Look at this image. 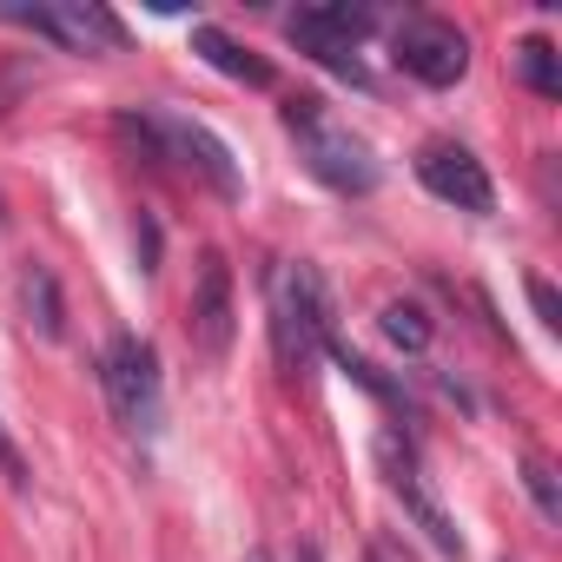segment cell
<instances>
[{
  "label": "cell",
  "instance_id": "6da1fadb",
  "mask_svg": "<svg viewBox=\"0 0 562 562\" xmlns=\"http://www.w3.org/2000/svg\"><path fill=\"white\" fill-rule=\"evenodd\" d=\"M285 126H292V139H299V159H305L331 192L364 199V192L378 186V159H371V146H364L351 126H338V120L325 113V100H318V93L285 100Z\"/></svg>",
  "mask_w": 562,
  "mask_h": 562
},
{
  "label": "cell",
  "instance_id": "7a4b0ae2",
  "mask_svg": "<svg viewBox=\"0 0 562 562\" xmlns=\"http://www.w3.org/2000/svg\"><path fill=\"white\" fill-rule=\"evenodd\" d=\"M271 345L292 378H305L318 364V351H331V299L312 265L271 271Z\"/></svg>",
  "mask_w": 562,
  "mask_h": 562
},
{
  "label": "cell",
  "instance_id": "3957f363",
  "mask_svg": "<svg viewBox=\"0 0 562 562\" xmlns=\"http://www.w3.org/2000/svg\"><path fill=\"white\" fill-rule=\"evenodd\" d=\"M100 384H106V404L126 430L159 424V358H153L146 338H113L106 358H100Z\"/></svg>",
  "mask_w": 562,
  "mask_h": 562
},
{
  "label": "cell",
  "instance_id": "277c9868",
  "mask_svg": "<svg viewBox=\"0 0 562 562\" xmlns=\"http://www.w3.org/2000/svg\"><path fill=\"white\" fill-rule=\"evenodd\" d=\"M391 54H397V67H404L411 80H424V87H457V80L470 74V41H463L450 21H437V14L397 21V27H391Z\"/></svg>",
  "mask_w": 562,
  "mask_h": 562
},
{
  "label": "cell",
  "instance_id": "5b68a950",
  "mask_svg": "<svg viewBox=\"0 0 562 562\" xmlns=\"http://www.w3.org/2000/svg\"><path fill=\"white\" fill-rule=\"evenodd\" d=\"M232 331H238V305H232V265L225 251H199V271H192V305H186V338L205 364H218L232 351Z\"/></svg>",
  "mask_w": 562,
  "mask_h": 562
},
{
  "label": "cell",
  "instance_id": "8992f818",
  "mask_svg": "<svg viewBox=\"0 0 562 562\" xmlns=\"http://www.w3.org/2000/svg\"><path fill=\"white\" fill-rule=\"evenodd\" d=\"M378 463H384V476H391V490L404 496V509H411V522L443 549V555H463V536H457V522H450V509L437 503V490L424 483V463H417V450L397 437V430H384L378 437Z\"/></svg>",
  "mask_w": 562,
  "mask_h": 562
},
{
  "label": "cell",
  "instance_id": "52a82bcc",
  "mask_svg": "<svg viewBox=\"0 0 562 562\" xmlns=\"http://www.w3.org/2000/svg\"><path fill=\"white\" fill-rule=\"evenodd\" d=\"M371 27H378V14H371V8H351V0H331V8H305V14H292V41H299L312 60L338 67L345 80H364V67L351 60V47H358Z\"/></svg>",
  "mask_w": 562,
  "mask_h": 562
},
{
  "label": "cell",
  "instance_id": "ba28073f",
  "mask_svg": "<svg viewBox=\"0 0 562 562\" xmlns=\"http://www.w3.org/2000/svg\"><path fill=\"white\" fill-rule=\"evenodd\" d=\"M417 179H424L443 205H457V212H490V205H496L483 159H476L470 146H457V139H430V146L417 153Z\"/></svg>",
  "mask_w": 562,
  "mask_h": 562
},
{
  "label": "cell",
  "instance_id": "9c48e42d",
  "mask_svg": "<svg viewBox=\"0 0 562 562\" xmlns=\"http://www.w3.org/2000/svg\"><path fill=\"white\" fill-rule=\"evenodd\" d=\"M8 21L60 41L67 54H100V47H120V21L106 8H93V0H60V8H0Z\"/></svg>",
  "mask_w": 562,
  "mask_h": 562
},
{
  "label": "cell",
  "instance_id": "30bf717a",
  "mask_svg": "<svg viewBox=\"0 0 562 562\" xmlns=\"http://www.w3.org/2000/svg\"><path fill=\"white\" fill-rule=\"evenodd\" d=\"M153 126H159V146H166V153H179L192 172H205V179H212V192L238 199V186H245V179H238V166H232V153H225V139H218V133H205L199 120H153Z\"/></svg>",
  "mask_w": 562,
  "mask_h": 562
},
{
  "label": "cell",
  "instance_id": "8fae6325",
  "mask_svg": "<svg viewBox=\"0 0 562 562\" xmlns=\"http://www.w3.org/2000/svg\"><path fill=\"white\" fill-rule=\"evenodd\" d=\"M192 54H199L205 67H218L225 80H238V87H271V67H265L258 54H245L225 27H192Z\"/></svg>",
  "mask_w": 562,
  "mask_h": 562
},
{
  "label": "cell",
  "instance_id": "7c38bea8",
  "mask_svg": "<svg viewBox=\"0 0 562 562\" xmlns=\"http://www.w3.org/2000/svg\"><path fill=\"white\" fill-rule=\"evenodd\" d=\"M21 305H27V325H34L47 345H60L67 312H60V285H54V271H47V265H27V271H21Z\"/></svg>",
  "mask_w": 562,
  "mask_h": 562
},
{
  "label": "cell",
  "instance_id": "4fadbf2b",
  "mask_svg": "<svg viewBox=\"0 0 562 562\" xmlns=\"http://www.w3.org/2000/svg\"><path fill=\"white\" fill-rule=\"evenodd\" d=\"M516 67H522V87H529V93H542V100H555V93H562V74H555V47H549L542 34H529V41L516 47Z\"/></svg>",
  "mask_w": 562,
  "mask_h": 562
},
{
  "label": "cell",
  "instance_id": "5bb4252c",
  "mask_svg": "<svg viewBox=\"0 0 562 562\" xmlns=\"http://www.w3.org/2000/svg\"><path fill=\"white\" fill-rule=\"evenodd\" d=\"M384 338L404 351V358H417V351H430V318H424V305H384Z\"/></svg>",
  "mask_w": 562,
  "mask_h": 562
},
{
  "label": "cell",
  "instance_id": "9a60e30c",
  "mask_svg": "<svg viewBox=\"0 0 562 562\" xmlns=\"http://www.w3.org/2000/svg\"><path fill=\"white\" fill-rule=\"evenodd\" d=\"M522 490L536 496L542 522H562V476H555V463H549V457H522Z\"/></svg>",
  "mask_w": 562,
  "mask_h": 562
},
{
  "label": "cell",
  "instance_id": "2e32d148",
  "mask_svg": "<svg viewBox=\"0 0 562 562\" xmlns=\"http://www.w3.org/2000/svg\"><path fill=\"white\" fill-rule=\"evenodd\" d=\"M0 476H8V490H27V483H34V470H27L21 443L8 437V424H0Z\"/></svg>",
  "mask_w": 562,
  "mask_h": 562
},
{
  "label": "cell",
  "instance_id": "e0dca14e",
  "mask_svg": "<svg viewBox=\"0 0 562 562\" xmlns=\"http://www.w3.org/2000/svg\"><path fill=\"white\" fill-rule=\"evenodd\" d=\"M529 305H536V318H542L549 331H562V299H555L549 278H529Z\"/></svg>",
  "mask_w": 562,
  "mask_h": 562
},
{
  "label": "cell",
  "instance_id": "ac0fdd59",
  "mask_svg": "<svg viewBox=\"0 0 562 562\" xmlns=\"http://www.w3.org/2000/svg\"><path fill=\"white\" fill-rule=\"evenodd\" d=\"M371 562H384V555H378V549H371Z\"/></svg>",
  "mask_w": 562,
  "mask_h": 562
}]
</instances>
